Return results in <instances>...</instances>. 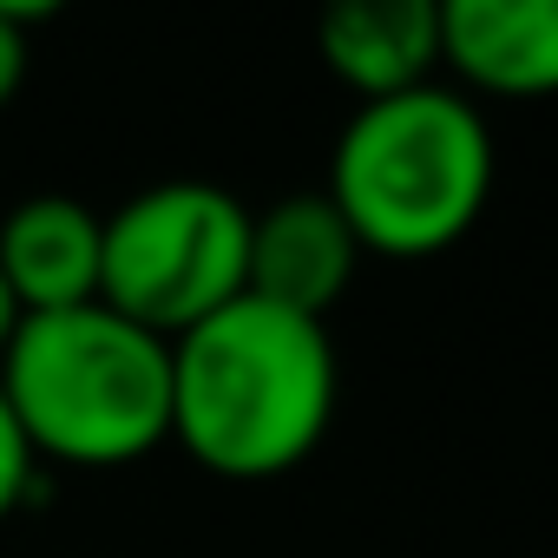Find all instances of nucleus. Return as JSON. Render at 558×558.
Listing matches in <instances>:
<instances>
[{
    "label": "nucleus",
    "mask_w": 558,
    "mask_h": 558,
    "mask_svg": "<svg viewBox=\"0 0 558 558\" xmlns=\"http://www.w3.org/2000/svg\"><path fill=\"white\" fill-rule=\"evenodd\" d=\"M336 421V342L323 323L236 296L171 342V440L217 480H276Z\"/></svg>",
    "instance_id": "obj_1"
},
{
    "label": "nucleus",
    "mask_w": 558,
    "mask_h": 558,
    "mask_svg": "<svg viewBox=\"0 0 558 558\" xmlns=\"http://www.w3.org/2000/svg\"><path fill=\"white\" fill-rule=\"evenodd\" d=\"M440 66L493 99L558 93V0H447Z\"/></svg>",
    "instance_id": "obj_7"
},
{
    "label": "nucleus",
    "mask_w": 558,
    "mask_h": 558,
    "mask_svg": "<svg viewBox=\"0 0 558 558\" xmlns=\"http://www.w3.org/2000/svg\"><path fill=\"white\" fill-rule=\"evenodd\" d=\"M329 197L375 256H434L460 243L493 197V132L447 86L375 99L342 125Z\"/></svg>",
    "instance_id": "obj_3"
},
{
    "label": "nucleus",
    "mask_w": 558,
    "mask_h": 558,
    "mask_svg": "<svg viewBox=\"0 0 558 558\" xmlns=\"http://www.w3.org/2000/svg\"><path fill=\"white\" fill-rule=\"evenodd\" d=\"M14 329H21V310H14V296H8V283H0V355H8V342H14Z\"/></svg>",
    "instance_id": "obj_11"
},
{
    "label": "nucleus",
    "mask_w": 558,
    "mask_h": 558,
    "mask_svg": "<svg viewBox=\"0 0 558 558\" xmlns=\"http://www.w3.org/2000/svg\"><path fill=\"white\" fill-rule=\"evenodd\" d=\"M47 21V8H14V0H0V112L14 106L21 80H27V27Z\"/></svg>",
    "instance_id": "obj_10"
},
{
    "label": "nucleus",
    "mask_w": 558,
    "mask_h": 558,
    "mask_svg": "<svg viewBox=\"0 0 558 558\" xmlns=\"http://www.w3.org/2000/svg\"><path fill=\"white\" fill-rule=\"evenodd\" d=\"M323 66L362 99H401L414 86H427V73L440 66V8L427 0H355L336 8L316 34Z\"/></svg>",
    "instance_id": "obj_8"
},
{
    "label": "nucleus",
    "mask_w": 558,
    "mask_h": 558,
    "mask_svg": "<svg viewBox=\"0 0 558 558\" xmlns=\"http://www.w3.org/2000/svg\"><path fill=\"white\" fill-rule=\"evenodd\" d=\"M250 283V210L197 178L151 184L106 217L99 303L158 342L191 336Z\"/></svg>",
    "instance_id": "obj_4"
},
{
    "label": "nucleus",
    "mask_w": 558,
    "mask_h": 558,
    "mask_svg": "<svg viewBox=\"0 0 558 558\" xmlns=\"http://www.w3.org/2000/svg\"><path fill=\"white\" fill-rule=\"evenodd\" d=\"M0 388L40 460L125 466L171 440V342L106 303L21 316Z\"/></svg>",
    "instance_id": "obj_2"
},
{
    "label": "nucleus",
    "mask_w": 558,
    "mask_h": 558,
    "mask_svg": "<svg viewBox=\"0 0 558 558\" xmlns=\"http://www.w3.org/2000/svg\"><path fill=\"white\" fill-rule=\"evenodd\" d=\"M362 256L368 250L349 230V217L336 210V197L329 191H296L283 204H269L263 217H250V283H243V296L323 323L342 303V290L355 283Z\"/></svg>",
    "instance_id": "obj_5"
},
{
    "label": "nucleus",
    "mask_w": 558,
    "mask_h": 558,
    "mask_svg": "<svg viewBox=\"0 0 558 558\" xmlns=\"http://www.w3.org/2000/svg\"><path fill=\"white\" fill-rule=\"evenodd\" d=\"M40 486V453L21 427V414L8 408V388H0V519H14Z\"/></svg>",
    "instance_id": "obj_9"
},
{
    "label": "nucleus",
    "mask_w": 558,
    "mask_h": 558,
    "mask_svg": "<svg viewBox=\"0 0 558 558\" xmlns=\"http://www.w3.org/2000/svg\"><path fill=\"white\" fill-rule=\"evenodd\" d=\"M106 217L80 197H27L0 223V283L21 316H60L99 303Z\"/></svg>",
    "instance_id": "obj_6"
}]
</instances>
